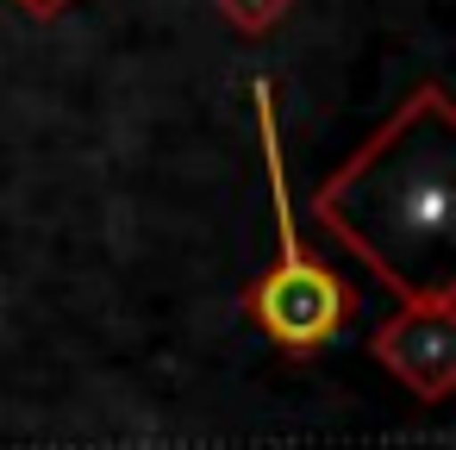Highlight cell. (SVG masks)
Wrapping results in <instances>:
<instances>
[{
  "label": "cell",
  "instance_id": "6da1fadb",
  "mask_svg": "<svg viewBox=\"0 0 456 450\" xmlns=\"http://www.w3.org/2000/svg\"><path fill=\"white\" fill-rule=\"evenodd\" d=\"M450 157L456 107L437 82L412 88L319 188L313 219L362 257L406 307H450Z\"/></svg>",
  "mask_w": 456,
  "mask_h": 450
},
{
  "label": "cell",
  "instance_id": "7a4b0ae2",
  "mask_svg": "<svg viewBox=\"0 0 456 450\" xmlns=\"http://www.w3.org/2000/svg\"><path fill=\"white\" fill-rule=\"evenodd\" d=\"M250 107H256V138H263V176H269V207H275V257L269 269L244 288V313L269 331V344H281L288 356H313L325 350L350 313L356 294L338 269H325L306 244H300V207L288 194V157H281V113H275V88L256 76L250 82Z\"/></svg>",
  "mask_w": 456,
  "mask_h": 450
},
{
  "label": "cell",
  "instance_id": "3957f363",
  "mask_svg": "<svg viewBox=\"0 0 456 450\" xmlns=\"http://www.w3.org/2000/svg\"><path fill=\"white\" fill-rule=\"evenodd\" d=\"M369 356L406 381L425 406H437L456 388V300L450 307H406L369 331Z\"/></svg>",
  "mask_w": 456,
  "mask_h": 450
},
{
  "label": "cell",
  "instance_id": "277c9868",
  "mask_svg": "<svg viewBox=\"0 0 456 450\" xmlns=\"http://www.w3.org/2000/svg\"><path fill=\"white\" fill-rule=\"evenodd\" d=\"M213 7H219V20H225L238 38H269V32L288 20L294 0H213Z\"/></svg>",
  "mask_w": 456,
  "mask_h": 450
},
{
  "label": "cell",
  "instance_id": "5b68a950",
  "mask_svg": "<svg viewBox=\"0 0 456 450\" xmlns=\"http://www.w3.org/2000/svg\"><path fill=\"white\" fill-rule=\"evenodd\" d=\"M13 7L26 13V20H57V13H69L76 0H13Z\"/></svg>",
  "mask_w": 456,
  "mask_h": 450
}]
</instances>
